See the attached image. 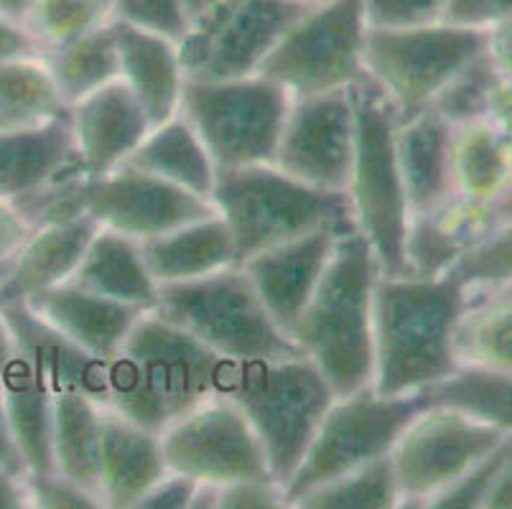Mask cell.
<instances>
[{
  "label": "cell",
  "mask_w": 512,
  "mask_h": 509,
  "mask_svg": "<svg viewBox=\"0 0 512 509\" xmlns=\"http://www.w3.org/2000/svg\"><path fill=\"white\" fill-rule=\"evenodd\" d=\"M469 303L462 278L377 275L372 301V390L413 395L459 370L456 321Z\"/></svg>",
  "instance_id": "6da1fadb"
},
{
  "label": "cell",
  "mask_w": 512,
  "mask_h": 509,
  "mask_svg": "<svg viewBox=\"0 0 512 509\" xmlns=\"http://www.w3.org/2000/svg\"><path fill=\"white\" fill-rule=\"evenodd\" d=\"M232 364L156 311H146L107 362V408L161 433L204 400L222 395Z\"/></svg>",
  "instance_id": "7a4b0ae2"
},
{
  "label": "cell",
  "mask_w": 512,
  "mask_h": 509,
  "mask_svg": "<svg viewBox=\"0 0 512 509\" xmlns=\"http://www.w3.org/2000/svg\"><path fill=\"white\" fill-rule=\"evenodd\" d=\"M380 268L357 230L339 237L319 288L288 339L327 377L337 395L372 385V301Z\"/></svg>",
  "instance_id": "3957f363"
},
{
  "label": "cell",
  "mask_w": 512,
  "mask_h": 509,
  "mask_svg": "<svg viewBox=\"0 0 512 509\" xmlns=\"http://www.w3.org/2000/svg\"><path fill=\"white\" fill-rule=\"evenodd\" d=\"M16 204L31 227L87 214L100 230L141 242L217 212L209 199L125 163L102 176H64L21 196Z\"/></svg>",
  "instance_id": "277c9868"
},
{
  "label": "cell",
  "mask_w": 512,
  "mask_h": 509,
  "mask_svg": "<svg viewBox=\"0 0 512 509\" xmlns=\"http://www.w3.org/2000/svg\"><path fill=\"white\" fill-rule=\"evenodd\" d=\"M212 204L230 227L240 263L324 227L357 230L347 191L316 189L276 163L220 168Z\"/></svg>",
  "instance_id": "5b68a950"
},
{
  "label": "cell",
  "mask_w": 512,
  "mask_h": 509,
  "mask_svg": "<svg viewBox=\"0 0 512 509\" xmlns=\"http://www.w3.org/2000/svg\"><path fill=\"white\" fill-rule=\"evenodd\" d=\"M225 398L240 408L258 436L273 476L286 487L337 398L306 354L232 364Z\"/></svg>",
  "instance_id": "8992f818"
},
{
  "label": "cell",
  "mask_w": 512,
  "mask_h": 509,
  "mask_svg": "<svg viewBox=\"0 0 512 509\" xmlns=\"http://www.w3.org/2000/svg\"><path fill=\"white\" fill-rule=\"evenodd\" d=\"M352 95L357 118L355 161L347 186L352 219L370 245L380 275H400L406 273L411 204L395 151L398 120L383 92L370 79L352 87Z\"/></svg>",
  "instance_id": "52a82bcc"
},
{
  "label": "cell",
  "mask_w": 512,
  "mask_h": 509,
  "mask_svg": "<svg viewBox=\"0 0 512 509\" xmlns=\"http://www.w3.org/2000/svg\"><path fill=\"white\" fill-rule=\"evenodd\" d=\"M156 314L230 362L278 359L301 349L271 319L240 265L158 286Z\"/></svg>",
  "instance_id": "ba28073f"
},
{
  "label": "cell",
  "mask_w": 512,
  "mask_h": 509,
  "mask_svg": "<svg viewBox=\"0 0 512 509\" xmlns=\"http://www.w3.org/2000/svg\"><path fill=\"white\" fill-rule=\"evenodd\" d=\"M291 92L263 74L237 79H186L181 115L220 168L276 161Z\"/></svg>",
  "instance_id": "9c48e42d"
},
{
  "label": "cell",
  "mask_w": 512,
  "mask_h": 509,
  "mask_svg": "<svg viewBox=\"0 0 512 509\" xmlns=\"http://www.w3.org/2000/svg\"><path fill=\"white\" fill-rule=\"evenodd\" d=\"M487 49V31L449 21L423 26H370L365 72L377 84L395 120H408L434 105L439 92Z\"/></svg>",
  "instance_id": "30bf717a"
},
{
  "label": "cell",
  "mask_w": 512,
  "mask_h": 509,
  "mask_svg": "<svg viewBox=\"0 0 512 509\" xmlns=\"http://www.w3.org/2000/svg\"><path fill=\"white\" fill-rule=\"evenodd\" d=\"M423 405V392L380 395L372 385L337 395L321 418L299 469L286 484L288 507L321 484L388 456L403 428Z\"/></svg>",
  "instance_id": "8fae6325"
},
{
  "label": "cell",
  "mask_w": 512,
  "mask_h": 509,
  "mask_svg": "<svg viewBox=\"0 0 512 509\" xmlns=\"http://www.w3.org/2000/svg\"><path fill=\"white\" fill-rule=\"evenodd\" d=\"M365 0H321L288 28L258 74L291 97L349 90L367 77Z\"/></svg>",
  "instance_id": "7c38bea8"
},
{
  "label": "cell",
  "mask_w": 512,
  "mask_h": 509,
  "mask_svg": "<svg viewBox=\"0 0 512 509\" xmlns=\"http://www.w3.org/2000/svg\"><path fill=\"white\" fill-rule=\"evenodd\" d=\"M507 436L464 410L426 403L390 451L400 507H428Z\"/></svg>",
  "instance_id": "4fadbf2b"
},
{
  "label": "cell",
  "mask_w": 512,
  "mask_h": 509,
  "mask_svg": "<svg viewBox=\"0 0 512 509\" xmlns=\"http://www.w3.org/2000/svg\"><path fill=\"white\" fill-rule=\"evenodd\" d=\"M291 0H220L179 41L186 79H237L258 74L288 28L306 13Z\"/></svg>",
  "instance_id": "5bb4252c"
},
{
  "label": "cell",
  "mask_w": 512,
  "mask_h": 509,
  "mask_svg": "<svg viewBox=\"0 0 512 509\" xmlns=\"http://www.w3.org/2000/svg\"><path fill=\"white\" fill-rule=\"evenodd\" d=\"M169 471L202 484L276 479L258 436L225 395H214L161 431Z\"/></svg>",
  "instance_id": "9a60e30c"
},
{
  "label": "cell",
  "mask_w": 512,
  "mask_h": 509,
  "mask_svg": "<svg viewBox=\"0 0 512 509\" xmlns=\"http://www.w3.org/2000/svg\"><path fill=\"white\" fill-rule=\"evenodd\" d=\"M355 95L349 90L293 97L278 140L283 174L327 191H347L355 161Z\"/></svg>",
  "instance_id": "2e32d148"
},
{
  "label": "cell",
  "mask_w": 512,
  "mask_h": 509,
  "mask_svg": "<svg viewBox=\"0 0 512 509\" xmlns=\"http://www.w3.org/2000/svg\"><path fill=\"white\" fill-rule=\"evenodd\" d=\"M344 232L349 230L324 227V230L255 252L253 258L240 263L258 291L265 311L286 334L299 321L301 311L319 288Z\"/></svg>",
  "instance_id": "e0dca14e"
},
{
  "label": "cell",
  "mask_w": 512,
  "mask_h": 509,
  "mask_svg": "<svg viewBox=\"0 0 512 509\" xmlns=\"http://www.w3.org/2000/svg\"><path fill=\"white\" fill-rule=\"evenodd\" d=\"M79 176H102L123 166L153 128L123 79H113L69 107Z\"/></svg>",
  "instance_id": "ac0fdd59"
},
{
  "label": "cell",
  "mask_w": 512,
  "mask_h": 509,
  "mask_svg": "<svg viewBox=\"0 0 512 509\" xmlns=\"http://www.w3.org/2000/svg\"><path fill=\"white\" fill-rule=\"evenodd\" d=\"M97 230L100 224L87 214L34 227L0 280V306L26 303L36 293L72 280Z\"/></svg>",
  "instance_id": "d6986e66"
},
{
  "label": "cell",
  "mask_w": 512,
  "mask_h": 509,
  "mask_svg": "<svg viewBox=\"0 0 512 509\" xmlns=\"http://www.w3.org/2000/svg\"><path fill=\"white\" fill-rule=\"evenodd\" d=\"M169 474L161 433L143 428L113 408L102 410L97 484L105 507L136 509L138 499Z\"/></svg>",
  "instance_id": "ffe728a7"
},
{
  "label": "cell",
  "mask_w": 512,
  "mask_h": 509,
  "mask_svg": "<svg viewBox=\"0 0 512 509\" xmlns=\"http://www.w3.org/2000/svg\"><path fill=\"white\" fill-rule=\"evenodd\" d=\"M0 316L11 329L16 352L36 370V375L57 395L82 390L107 405V364L77 347L72 339L46 324L26 303L0 306Z\"/></svg>",
  "instance_id": "44dd1931"
},
{
  "label": "cell",
  "mask_w": 512,
  "mask_h": 509,
  "mask_svg": "<svg viewBox=\"0 0 512 509\" xmlns=\"http://www.w3.org/2000/svg\"><path fill=\"white\" fill-rule=\"evenodd\" d=\"M26 306L105 364L115 357L136 321L146 314L143 308L79 288L72 280L36 293L26 301Z\"/></svg>",
  "instance_id": "7402d4cb"
},
{
  "label": "cell",
  "mask_w": 512,
  "mask_h": 509,
  "mask_svg": "<svg viewBox=\"0 0 512 509\" xmlns=\"http://www.w3.org/2000/svg\"><path fill=\"white\" fill-rule=\"evenodd\" d=\"M120 77L151 125H161L179 115L186 74L181 67L179 41L141 26L118 21Z\"/></svg>",
  "instance_id": "603a6c76"
},
{
  "label": "cell",
  "mask_w": 512,
  "mask_h": 509,
  "mask_svg": "<svg viewBox=\"0 0 512 509\" xmlns=\"http://www.w3.org/2000/svg\"><path fill=\"white\" fill-rule=\"evenodd\" d=\"M451 143H454V128L434 107L400 120L395 128V151L411 204V217L434 212L439 204L456 194Z\"/></svg>",
  "instance_id": "cb8c5ba5"
},
{
  "label": "cell",
  "mask_w": 512,
  "mask_h": 509,
  "mask_svg": "<svg viewBox=\"0 0 512 509\" xmlns=\"http://www.w3.org/2000/svg\"><path fill=\"white\" fill-rule=\"evenodd\" d=\"M79 174L69 110L34 128L0 130V194L21 199L46 184Z\"/></svg>",
  "instance_id": "d4e9b609"
},
{
  "label": "cell",
  "mask_w": 512,
  "mask_h": 509,
  "mask_svg": "<svg viewBox=\"0 0 512 509\" xmlns=\"http://www.w3.org/2000/svg\"><path fill=\"white\" fill-rule=\"evenodd\" d=\"M141 250L158 286L204 278L240 265L232 232L220 212L179 224L164 235L148 237L141 242Z\"/></svg>",
  "instance_id": "484cf974"
},
{
  "label": "cell",
  "mask_w": 512,
  "mask_h": 509,
  "mask_svg": "<svg viewBox=\"0 0 512 509\" xmlns=\"http://www.w3.org/2000/svg\"><path fill=\"white\" fill-rule=\"evenodd\" d=\"M72 283L143 311H156L158 306V283L143 258L141 240L113 230H97Z\"/></svg>",
  "instance_id": "4316f807"
},
{
  "label": "cell",
  "mask_w": 512,
  "mask_h": 509,
  "mask_svg": "<svg viewBox=\"0 0 512 509\" xmlns=\"http://www.w3.org/2000/svg\"><path fill=\"white\" fill-rule=\"evenodd\" d=\"M125 166L138 168L143 174L169 181L179 189L192 191L212 202L217 166L204 148L199 133L181 112L166 123L153 125L141 146L130 153Z\"/></svg>",
  "instance_id": "83f0119b"
},
{
  "label": "cell",
  "mask_w": 512,
  "mask_h": 509,
  "mask_svg": "<svg viewBox=\"0 0 512 509\" xmlns=\"http://www.w3.org/2000/svg\"><path fill=\"white\" fill-rule=\"evenodd\" d=\"M0 398L26 471L29 474L54 471V456H51L54 392L18 352L0 380Z\"/></svg>",
  "instance_id": "f1b7e54d"
},
{
  "label": "cell",
  "mask_w": 512,
  "mask_h": 509,
  "mask_svg": "<svg viewBox=\"0 0 512 509\" xmlns=\"http://www.w3.org/2000/svg\"><path fill=\"white\" fill-rule=\"evenodd\" d=\"M105 405L82 390L54 395L51 418V456L54 471L90 489L100 497L97 461H100V428ZM102 499V497H100Z\"/></svg>",
  "instance_id": "f546056e"
},
{
  "label": "cell",
  "mask_w": 512,
  "mask_h": 509,
  "mask_svg": "<svg viewBox=\"0 0 512 509\" xmlns=\"http://www.w3.org/2000/svg\"><path fill=\"white\" fill-rule=\"evenodd\" d=\"M451 171L456 194L482 202L502 199L512 189V140L484 118L456 125Z\"/></svg>",
  "instance_id": "4dcf8cb0"
},
{
  "label": "cell",
  "mask_w": 512,
  "mask_h": 509,
  "mask_svg": "<svg viewBox=\"0 0 512 509\" xmlns=\"http://www.w3.org/2000/svg\"><path fill=\"white\" fill-rule=\"evenodd\" d=\"M67 110L44 54L0 62V130L34 128Z\"/></svg>",
  "instance_id": "1f68e13d"
},
{
  "label": "cell",
  "mask_w": 512,
  "mask_h": 509,
  "mask_svg": "<svg viewBox=\"0 0 512 509\" xmlns=\"http://www.w3.org/2000/svg\"><path fill=\"white\" fill-rule=\"evenodd\" d=\"M459 367L512 372V298L469 296L454 329Z\"/></svg>",
  "instance_id": "d6a6232c"
},
{
  "label": "cell",
  "mask_w": 512,
  "mask_h": 509,
  "mask_svg": "<svg viewBox=\"0 0 512 509\" xmlns=\"http://www.w3.org/2000/svg\"><path fill=\"white\" fill-rule=\"evenodd\" d=\"M44 59L57 79L64 105H77L79 100L120 77L118 21L107 23L85 39L46 51Z\"/></svg>",
  "instance_id": "836d02e7"
},
{
  "label": "cell",
  "mask_w": 512,
  "mask_h": 509,
  "mask_svg": "<svg viewBox=\"0 0 512 509\" xmlns=\"http://www.w3.org/2000/svg\"><path fill=\"white\" fill-rule=\"evenodd\" d=\"M426 403L451 405L512 436V372L459 367L454 375L423 390Z\"/></svg>",
  "instance_id": "e575fe53"
},
{
  "label": "cell",
  "mask_w": 512,
  "mask_h": 509,
  "mask_svg": "<svg viewBox=\"0 0 512 509\" xmlns=\"http://www.w3.org/2000/svg\"><path fill=\"white\" fill-rule=\"evenodd\" d=\"M299 509H395L400 507L393 459L383 456L349 474L321 484L293 504Z\"/></svg>",
  "instance_id": "d590c367"
},
{
  "label": "cell",
  "mask_w": 512,
  "mask_h": 509,
  "mask_svg": "<svg viewBox=\"0 0 512 509\" xmlns=\"http://www.w3.org/2000/svg\"><path fill=\"white\" fill-rule=\"evenodd\" d=\"M113 21V0H36L23 26L34 36L41 54H46L85 39Z\"/></svg>",
  "instance_id": "8d00e7d4"
},
{
  "label": "cell",
  "mask_w": 512,
  "mask_h": 509,
  "mask_svg": "<svg viewBox=\"0 0 512 509\" xmlns=\"http://www.w3.org/2000/svg\"><path fill=\"white\" fill-rule=\"evenodd\" d=\"M497 79H500V72H497L490 54L484 49L462 72H456L451 77V82L439 92V97H436L431 107L439 112L451 128L472 123V120H482Z\"/></svg>",
  "instance_id": "74e56055"
},
{
  "label": "cell",
  "mask_w": 512,
  "mask_h": 509,
  "mask_svg": "<svg viewBox=\"0 0 512 509\" xmlns=\"http://www.w3.org/2000/svg\"><path fill=\"white\" fill-rule=\"evenodd\" d=\"M469 293L495 291L512 283V214H507L479 245L467 250L454 265Z\"/></svg>",
  "instance_id": "f35d334b"
},
{
  "label": "cell",
  "mask_w": 512,
  "mask_h": 509,
  "mask_svg": "<svg viewBox=\"0 0 512 509\" xmlns=\"http://www.w3.org/2000/svg\"><path fill=\"white\" fill-rule=\"evenodd\" d=\"M464 247L431 214H413L406 235V273L418 278H441L451 273Z\"/></svg>",
  "instance_id": "ab89813d"
},
{
  "label": "cell",
  "mask_w": 512,
  "mask_h": 509,
  "mask_svg": "<svg viewBox=\"0 0 512 509\" xmlns=\"http://www.w3.org/2000/svg\"><path fill=\"white\" fill-rule=\"evenodd\" d=\"M512 456V436H507L505 441L497 448H492L490 454L482 456L462 479H456L449 489L434 497L428 502L431 509H482L484 497L490 492L492 482L497 479V474L502 471V466L507 464V459ZM426 507V509H428Z\"/></svg>",
  "instance_id": "60d3db41"
},
{
  "label": "cell",
  "mask_w": 512,
  "mask_h": 509,
  "mask_svg": "<svg viewBox=\"0 0 512 509\" xmlns=\"http://www.w3.org/2000/svg\"><path fill=\"white\" fill-rule=\"evenodd\" d=\"M115 21L141 26L181 41L189 31L186 0H113Z\"/></svg>",
  "instance_id": "b9f144b4"
},
{
  "label": "cell",
  "mask_w": 512,
  "mask_h": 509,
  "mask_svg": "<svg viewBox=\"0 0 512 509\" xmlns=\"http://www.w3.org/2000/svg\"><path fill=\"white\" fill-rule=\"evenodd\" d=\"M26 484H29L31 507L44 509H100L105 507L97 494L90 489L79 487L77 482L62 476L59 471H49V474H26Z\"/></svg>",
  "instance_id": "7bdbcfd3"
},
{
  "label": "cell",
  "mask_w": 512,
  "mask_h": 509,
  "mask_svg": "<svg viewBox=\"0 0 512 509\" xmlns=\"http://www.w3.org/2000/svg\"><path fill=\"white\" fill-rule=\"evenodd\" d=\"M446 0H365L370 26H423L444 21Z\"/></svg>",
  "instance_id": "ee69618b"
},
{
  "label": "cell",
  "mask_w": 512,
  "mask_h": 509,
  "mask_svg": "<svg viewBox=\"0 0 512 509\" xmlns=\"http://www.w3.org/2000/svg\"><path fill=\"white\" fill-rule=\"evenodd\" d=\"M288 507L286 487L278 479H240L217 487L214 509H278Z\"/></svg>",
  "instance_id": "f6af8a7d"
},
{
  "label": "cell",
  "mask_w": 512,
  "mask_h": 509,
  "mask_svg": "<svg viewBox=\"0 0 512 509\" xmlns=\"http://www.w3.org/2000/svg\"><path fill=\"white\" fill-rule=\"evenodd\" d=\"M197 479L169 471L164 479H158L141 499L136 509H192L194 497L199 492Z\"/></svg>",
  "instance_id": "bcb514c9"
},
{
  "label": "cell",
  "mask_w": 512,
  "mask_h": 509,
  "mask_svg": "<svg viewBox=\"0 0 512 509\" xmlns=\"http://www.w3.org/2000/svg\"><path fill=\"white\" fill-rule=\"evenodd\" d=\"M510 16L512 0H446L444 11V21L456 23V26L482 28V31Z\"/></svg>",
  "instance_id": "7dc6e473"
},
{
  "label": "cell",
  "mask_w": 512,
  "mask_h": 509,
  "mask_svg": "<svg viewBox=\"0 0 512 509\" xmlns=\"http://www.w3.org/2000/svg\"><path fill=\"white\" fill-rule=\"evenodd\" d=\"M29 219L23 217V212L18 209V204L8 196L0 194V265L8 263V260L21 250V245L26 242V237L31 235Z\"/></svg>",
  "instance_id": "c3c4849f"
},
{
  "label": "cell",
  "mask_w": 512,
  "mask_h": 509,
  "mask_svg": "<svg viewBox=\"0 0 512 509\" xmlns=\"http://www.w3.org/2000/svg\"><path fill=\"white\" fill-rule=\"evenodd\" d=\"M487 54L500 77L512 82V16L487 28Z\"/></svg>",
  "instance_id": "681fc988"
},
{
  "label": "cell",
  "mask_w": 512,
  "mask_h": 509,
  "mask_svg": "<svg viewBox=\"0 0 512 509\" xmlns=\"http://www.w3.org/2000/svg\"><path fill=\"white\" fill-rule=\"evenodd\" d=\"M29 54H41L34 36H31L29 31H26V26H21V23L0 16V62Z\"/></svg>",
  "instance_id": "f907efd6"
},
{
  "label": "cell",
  "mask_w": 512,
  "mask_h": 509,
  "mask_svg": "<svg viewBox=\"0 0 512 509\" xmlns=\"http://www.w3.org/2000/svg\"><path fill=\"white\" fill-rule=\"evenodd\" d=\"M484 120H490L502 135L512 140V82L502 77L497 79L490 92V100H487Z\"/></svg>",
  "instance_id": "816d5d0a"
},
{
  "label": "cell",
  "mask_w": 512,
  "mask_h": 509,
  "mask_svg": "<svg viewBox=\"0 0 512 509\" xmlns=\"http://www.w3.org/2000/svg\"><path fill=\"white\" fill-rule=\"evenodd\" d=\"M0 509H31L26 474L0 466Z\"/></svg>",
  "instance_id": "f5cc1de1"
},
{
  "label": "cell",
  "mask_w": 512,
  "mask_h": 509,
  "mask_svg": "<svg viewBox=\"0 0 512 509\" xmlns=\"http://www.w3.org/2000/svg\"><path fill=\"white\" fill-rule=\"evenodd\" d=\"M0 466L11 471H21V474H29L26 464H23V456L18 451L16 436H13V428L8 423L6 408H3V398H0Z\"/></svg>",
  "instance_id": "db71d44e"
},
{
  "label": "cell",
  "mask_w": 512,
  "mask_h": 509,
  "mask_svg": "<svg viewBox=\"0 0 512 509\" xmlns=\"http://www.w3.org/2000/svg\"><path fill=\"white\" fill-rule=\"evenodd\" d=\"M482 509H512V456L502 466L495 482H492L490 492L482 502Z\"/></svg>",
  "instance_id": "11a10c76"
},
{
  "label": "cell",
  "mask_w": 512,
  "mask_h": 509,
  "mask_svg": "<svg viewBox=\"0 0 512 509\" xmlns=\"http://www.w3.org/2000/svg\"><path fill=\"white\" fill-rule=\"evenodd\" d=\"M8 263H11V260H8ZM8 263L0 265V280H3V275H6ZM13 357H16V342H13L11 329H8L6 319L0 316V380H3V375H6L8 364L13 362Z\"/></svg>",
  "instance_id": "9f6ffc18"
},
{
  "label": "cell",
  "mask_w": 512,
  "mask_h": 509,
  "mask_svg": "<svg viewBox=\"0 0 512 509\" xmlns=\"http://www.w3.org/2000/svg\"><path fill=\"white\" fill-rule=\"evenodd\" d=\"M36 6V0H0V16L11 18L16 23H26L31 8Z\"/></svg>",
  "instance_id": "6f0895ef"
},
{
  "label": "cell",
  "mask_w": 512,
  "mask_h": 509,
  "mask_svg": "<svg viewBox=\"0 0 512 509\" xmlns=\"http://www.w3.org/2000/svg\"><path fill=\"white\" fill-rule=\"evenodd\" d=\"M214 3H220V0H186V13H189V23H192V18H197L199 13H204L207 8H212Z\"/></svg>",
  "instance_id": "680465c9"
},
{
  "label": "cell",
  "mask_w": 512,
  "mask_h": 509,
  "mask_svg": "<svg viewBox=\"0 0 512 509\" xmlns=\"http://www.w3.org/2000/svg\"><path fill=\"white\" fill-rule=\"evenodd\" d=\"M469 296H492V298H512V283L510 286L495 288V291H484V293H469Z\"/></svg>",
  "instance_id": "91938a15"
},
{
  "label": "cell",
  "mask_w": 512,
  "mask_h": 509,
  "mask_svg": "<svg viewBox=\"0 0 512 509\" xmlns=\"http://www.w3.org/2000/svg\"><path fill=\"white\" fill-rule=\"evenodd\" d=\"M291 3H301V6H316L321 0H291Z\"/></svg>",
  "instance_id": "94428289"
}]
</instances>
